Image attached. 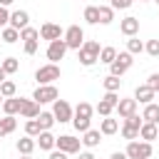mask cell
<instances>
[{
    "instance_id": "1",
    "label": "cell",
    "mask_w": 159,
    "mask_h": 159,
    "mask_svg": "<svg viewBox=\"0 0 159 159\" xmlns=\"http://www.w3.org/2000/svg\"><path fill=\"white\" fill-rule=\"evenodd\" d=\"M99 52H102V47H99L97 40H84V45L77 50V57H80V62H82L84 67H92V65L99 60Z\"/></svg>"
},
{
    "instance_id": "2",
    "label": "cell",
    "mask_w": 159,
    "mask_h": 159,
    "mask_svg": "<svg viewBox=\"0 0 159 159\" xmlns=\"http://www.w3.org/2000/svg\"><path fill=\"white\" fill-rule=\"evenodd\" d=\"M127 157L129 159H149L152 157V142H144V139H134V142H129L127 144Z\"/></svg>"
},
{
    "instance_id": "3",
    "label": "cell",
    "mask_w": 159,
    "mask_h": 159,
    "mask_svg": "<svg viewBox=\"0 0 159 159\" xmlns=\"http://www.w3.org/2000/svg\"><path fill=\"white\" fill-rule=\"evenodd\" d=\"M60 65L57 62H50V65H42V67H37V72H35V80L40 82V84H52L55 80H60Z\"/></svg>"
},
{
    "instance_id": "4",
    "label": "cell",
    "mask_w": 159,
    "mask_h": 159,
    "mask_svg": "<svg viewBox=\"0 0 159 159\" xmlns=\"http://www.w3.org/2000/svg\"><path fill=\"white\" fill-rule=\"evenodd\" d=\"M52 114H55V119H57L60 124H65V122H72L75 109H72V104H70L67 99H55V102H52Z\"/></svg>"
},
{
    "instance_id": "5",
    "label": "cell",
    "mask_w": 159,
    "mask_h": 159,
    "mask_svg": "<svg viewBox=\"0 0 159 159\" xmlns=\"http://www.w3.org/2000/svg\"><path fill=\"white\" fill-rule=\"evenodd\" d=\"M65 42H67L70 50H80V47L84 45V30H82L80 25H70V27L65 30Z\"/></svg>"
},
{
    "instance_id": "6",
    "label": "cell",
    "mask_w": 159,
    "mask_h": 159,
    "mask_svg": "<svg viewBox=\"0 0 159 159\" xmlns=\"http://www.w3.org/2000/svg\"><path fill=\"white\" fill-rule=\"evenodd\" d=\"M132 62H134V55H132V52H119V55H117V60L109 65V75L122 77V75L132 67Z\"/></svg>"
},
{
    "instance_id": "7",
    "label": "cell",
    "mask_w": 159,
    "mask_h": 159,
    "mask_svg": "<svg viewBox=\"0 0 159 159\" xmlns=\"http://www.w3.org/2000/svg\"><path fill=\"white\" fill-rule=\"evenodd\" d=\"M117 104H119V97H117V92H107V94L99 99V104L94 107V112H99L102 117H109V114L117 109Z\"/></svg>"
},
{
    "instance_id": "8",
    "label": "cell",
    "mask_w": 159,
    "mask_h": 159,
    "mask_svg": "<svg viewBox=\"0 0 159 159\" xmlns=\"http://www.w3.org/2000/svg\"><path fill=\"white\" fill-rule=\"evenodd\" d=\"M60 94H57V87L55 84H37V89H35V94H32V99H37L40 104H47V102H55Z\"/></svg>"
},
{
    "instance_id": "9",
    "label": "cell",
    "mask_w": 159,
    "mask_h": 159,
    "mask_svg": "<svg viewBox=\"0 0 159 159\" xmlns=\"http://www.w3.org/2000/svg\"><path fill=\"white\" fill-rule=\"evenodd\" d=\"M70 47H67V42H65V37H60V40H52L50 45H47V60L50 62H60L62 57H65V52H67Z\"/></svg>"
},
{
    "instance_id": "10",
    "label": "cell",
    "mask_w": 159,
    "mask_h": 159,
    "mask_svg": "<svg viewBox=\"0 0 159 159\" xmlns=\"http://www.w3.org/2000/svg\"><path fill=\"white\" fill-rule=\"evenodd\" d=\"M55 147L62 149V152H67V154H80L82 139H75L72 134H62V137H57V144H55Z\"/></svg>"
},
{
    "instance_id": "11",
    "label": "cell",
    "mask_w": 159,
    "mask_h": 159,
    "mask_svg": "<svg viewBox=\"0 0 159 159\" xmlns=\"http://www.w3.org/2000/svg\"><path fill=\"white\" fill-rule=\"evenodd\" d=\"M40 37H42V40H47V42H52V40L65 37V32H62V27H60V25H55V22H45V25L40 27Z\"/></svg>"
},
{
    "instance_id": "12",
    "label": "cell",
    "mask_w": 159,
    "mask_h": 159,
    "mask_svg": "<svg viewBox=\"0 0 159 159\" xmlns=\"http://www.w3.org/2000/svg\"><path fill=\"white\" fill-rule=\"evenodd\" d=\"M117 112H119V117L122 119H127V117H132V114H137V99L134 97H119V104H117Z\"/></svg>"
},
{
    "instance_id": "13",
    "label": "cell",
    "mask_w": 159,
    "mask_h": 159,
    "mask_svg": "<svg viewBox=\"0 0 159 159\" xmlns=\"http://www.w3.org/2000/svg\"><path fill=\"white\" fill-rule=\"evenodd\" d=\"M35 142H37V147H40V149L52 152V149H55V144H57V137H55V134H50V129H42V132L35 137Z\"/></svg>"
},
{
    "instance_id": "14",
    "label": "cell",
    "mask_w": 159,
    "mask_h": 159,
    "mask_svg": "<svg viewBox=\"0 0 159 159\" xmlns=\"http://www.w3.org/2000/svg\"><path fill=\"white\" fill-rule=\"evenodd\" d=\"M119 32L122 35H127V37H134L137 32H139V17H124L122 22H119Z\"/></svg>"
},
{
    "instance_id": "15",
    "label": "cell",
    "mask_w": 159,
    "mask_h": 159,
    "mask_svg": "<svg viewBox=\"0 0 159 159\" xmlns=\"http://www.w3.org/2000/svg\"><path fill=\"white\" fill-rule=\"evenodd\" d=\"M20 114H22L25 119H35V117H40V102H37V99H22Z\"/></svg>"
},
{
    "instance_id": "16",
    "label": "cell",
    "mask_w": 159,
    "mask_h": 159,
    "mask_svg": "<svg viewBox=\"0 0 159 159\" xmlns=\"http://www.w3.org/2000/svg\"><path fill=\"white\" fill-rule=\"evenodd\" d=\"M27 25H30V15H27L25 10H15V12H10V27L22 30V27H27Z\"/></svg>"
},
{
    "instance_id": "17",
    "label": "cell",
    "mask_w": 159,
    "mask_h": 159,
    "mask_svg": "<svg viewBox=\"0 0 159 159\" xmlns=\"http://www.w3.org/2000/svg\"><path fill=\"white\" fill-rule=\"evenodd\" d=\"M99 142H102V132H99V129H87V132L82 134V147H87V149L99 147Z\"/></svg>"
},
{
    "instance_id": "18",
    "label": "cell",
    "mask_w": 159,
    "mask_h": 159,
    "mask_svg": "<svg viewBox=\"0 0 159 159\" xmlns=\"http://www.w3.org/2000/svg\"><path fill=\"white\" fill-rule=\"evenodd\" d=\"M154 94H157V92H154L149 84H139V87L134 89V99L142 102V104H149V102L154 99Z\"/></svg>"
},
{
    "instance_id": "19",
    "label": "cell",
    "mask_w": 159,
    "mask_h": 159,
    "mask_svg": "<svg viewBox=\"0 0 159 159\" xmlns=\"http://www.w3.org/2000/svg\"><path fill=\"white\" fill-rule=\"evenodd\" d=\"M139 137H142L144 142L157 139V137H159V124H154V122H144V124L139 127Z\"/></svg>"
},
{
    "instance_id": "20",
    "label": "cell",
    "mask_w": 159,
    "mask_h": 159,
    "mask_svg": "<svg viewBox=\"0 0 159 159\" xmlns=\"http://www.w3.org/2000/svg\"><path fill=\"white\" fill-rule=\"evenodd\" d=\"M15 127H17L15 114H5V117L0 119V139H2V137H7V134H12V132H15Z\"/></svg>"
},
{
    "instance_id": "21",
    "label": "cell",
    "mask_w": 159,
    "mask_h": 159,
    "mask_svg": "<svg viewBox=\"0 0 159 159\" xmlns=\"http://www.w3.org/2000/svg\"><path fill=\"white\" fill-rule=\"evenodd\" d=\"M20 107H22V97H5V102H2L5 114H20Z\"/></svg>"
},
{
    "instance_id": "22",
    "label": "cell",
    "mask_w": 159,
    "mask_h": 159,
    "mask_svg": "<svg viewBox=\"0 0 159 159\" xmlns=\"http://www.w3.org/2000/svg\"><path fill=\"white\" fill-rule=\"evenodd\" d=\"M142 119H144V122H154V124H159V104H154V102L144 104Z\"/></svg>"
},
{
    "instance_id": "23",
    "label": "cell",
    "mask_w": 159,
    "mask_h": 159,
    "mask_svg": "<svg viewBox=\"0 0 159 159\" xmlns=\"http://www.w3.org/2000/svg\"><path fill=\"white\" fill-rule=\"evenodd\" d=\"M99 132H102V134H107V137H109V134H117V132H119V122H117V119H112V114H109V117H104V119H102Z\"/></svg>"
},
{
    "instance_id": "24",
    "label": "cell",
    "mask_w": 159,
    "mask_h": 159,
    "mask_svg": "<svg viewBox=\"0 0 159 159\" xmlns=\"http://www.w3.org/2000/svg\"><path fill=\"white\" fill-rule=\"evenodd\" d=\"M35 147H37L35 137H27V134H25L22 139H17V152H20V154H32Z\"/></svg>"
},
{
    "instance_id": "25",
    "label": "cell",
    "mask_w": 159,
    "mask_h": 159,
    "mask_svg": "<svg viewBox=\"0 0 159 159\" xmlns=\"http://www.w3.org/2000/svg\"><path fill=\"white\" fill-rule=\"evenodd\" d=\"M0 37H2V42H7V45H12V42H17L20 40V30H15V27H2L0 30Z\"/></svg>"
},
{
    "instance_id": "26",
    "label": "cell",
    "mask_w": 159,
    "mask_h": 159,
    "mask_svg": "<svg viewBox=\"0 0 159 159\" xmlns=\"http://www.w3.org/2000/svg\"><path fill=\"white\" fill-rule=\"evenodd\" d=\"M112 20H114V7L112 5H99V22L109 25Z\"/></svg>"
},
{
    "instance_id": "27",
    "label": "cell",
    "mask_w": 159,
    "mask_h": 159,
    "mask_svg": "<svg viewBox=\"0 0 159 159\" xmlns=\"http://www.w3.org/2000/svg\"><path fill=\"white\" fill-rule=\"evenodd\" d=\"M92 114H94V107H92L89 102H80V104L75 107V117H87V119H92Z\"/></svg>"
},
{
    "instance_id": "28",
    "label": "cell",
    "mask_w": 159,
    "mask_h": 159,
    "mask_svg": "<svg viewBox=\"0 0 159 159\" xmlns=\"http://www.w3.org/2000/svg\"><path fill=\"white\" fill-rule=\"evenodd\" d=\"M84 20H87L89 25H97V22H99V7H97V5H87V7H84Z\"/></svg>"
},
{
    "instance_id": "29",
    "label": "cell",
    "mask_w": 159,
    "mask_h": 159,
    "mask_svg": "<svg viewBox=\"0 0 159 159\" xmlns=\"http://www.w3.org/2000/svg\"><path fill=\"white\" fill-rule=\"evenodd\" d=\"M102 84H104V89H107V92H117V89H119V84H122V80H119L117 75H107V77L102 80Z\"/></svg>"
},
{
    "instance_id": "30",
    "label": "cell",
    "mask_w": 159,
    "mask_h": 159,
    "mask_svg": "<svg viewBox=\"0 0 159 159\" xmlns=\"http://www.w3.org/2000/svg\"><path fill=\"white\" fill-rule=\"evenodd\" d=\"M122 137L127 139V142H134V139H139V127H132V124H122Z\"/></svg>"
},
{
    "instance_id": "31",
    "label": "cell",
    "mask_w": 159,
    "mask_h": 159,
    "mask_svg": "<svg viewBox=\"0 0 159 159\" xmlns=\"http://www.w3.org/2000/svg\"><path fill=\"white\" fill-rule=\"evenodd\" d=\"M114 60H117V50H114V47H102V52H99V62L112 65Z\"/></svg>"
},
{
    "instance_id": "32",
    "label": "cell",
    "mask_w": 159,
    "mask_h": 159,
    "mask_svg": "<svg viewBox=\"0 0 159 159\" xmlns=\"http://www.w3.org/2000/svg\"><path fill=\"white\" fill-rule=\"evenodd\" d=\"M0 65H2V70H5L7 75H15V72L20 70V62H17V57H5Z\"/></svg>"
},
{
    "instance_id": "33",
    "label": "cell",
    "mask_w": 159,
    "mask_h": 159,
    "mask_svg": "<svg viewBox=\"0 0 159 159\" xmlns=\"http://www.w3.org/2000/svg\"><path fill=\"white\" fill-rule=\"evenodd\" d=\"M40 132H42V127H40L37 117H35V119H27V122H25V134H27V137H37Z\"/></svg>"
},
{
    "instance_id": "34",
    "label": "cell",
    "mask_w": 159,
    "mask_h": 159,
    "mask_svg": "<svg viewBox=\"0 0 159 159\" xmlns=\"http://www.w3.org/2000/svg\"><path fill=\"white\" fill-rule=\"evenodd\" d=\"M20 40H22V42H27V40H40V30H35V27L27 25V27L20 30Z\"/></svg>"
},
{
    "instance_id": "35",
    "label": "cell",
    "mask_w": 159,
    "mask_h": 159,
    "mask_svg": "<svg viewBox=\"0 0 159 159\" xmlns=\"http://www.w3.org/2000/svg\"><path fill=\"white\" fill-rule=\"evenodd\" d=\"M127 52H132V55L144 52V42H142V40H137V37H129V40H127Z\"/></svg>"
},
{
    "instance_id": "36",
    "label": "cell",
    "mask_w": 159,
    "mask_h": 159,
    "mask_svg": "<svg viewBox=\"0 0 159 159\" xmlns=\"http://www.w3.org/2000/svg\"><path fill=\"white\" fill-rule=\"evenodd\" d=\"M15 92H17V87H15V82H12V80L0 82V94H2V97H15Z\"/></svg>"
},
{
    "instance_id": "37",
    "label": "cell",
    "mask_w": 159,
    "mask_h": 159,
    "mask_svg": "<svg viewBox=\"0 0 159 159\" xmlns=\"http://www.w3.org/2000/svg\"><path fill=\"white\" fill-rule=\"evenodd\" d=\"M37 122H40V127H42V129H50V127H52L57 119H55V114H52V112H40Z\"/></svg>"
},
{
    "instance_id": "38",
    "label": "cell",
    "mask_w": 159,
    "mask_h": 159,
    "mask_svg": "<svg viewBox=\"0 0 159 159\" xmlns=\"http://www.w3.org/2000/svg\"><path fill=\"white\" fill-rule=\"evenodd\" d=\"M89 122H92V119H87V117H72L75 129H77V132H82V134H84L87 129H92V127H89Z\"/></svg>"
},
{
    "instance_id": "39",
    "label": "cell",
    "mask_w": 159,
    "mask_h": 159,
    "mask_svg": "<svg viewBox=\"0 0 159 159\" xmlns=\"http://www.w3.org/2000/svg\"><path fill=\"white\" fill-rule=\"evenodd\" d=\"M144 52L152 55V57H159V40H149V42L144 45Z\"/></svg>"
},
{
    "instance_id": "40",
    "label": "cell",
    "mask_w": 159,
    "mask_h": 159,
    "mask_svg": "<svg viewBox=\"0 0 159 159\" xmlns=\"http://www.w3.org/2000/svg\"><path fill=\"white\" fill-rule=\"evenodd\" d=\"M132 2H134V0H109V5H112L114 10H127V7H132Z\"/></svg>"
},
{
    "instance_id": "41",
    "label": "cell",
    "mask_w": 159,
    "mask_h": 159,
    "mask_svg": "<svg viewBox=\"0 0 159 159\" xmlns=\"http://www.w3.org/2000/svg\"><path fill=\"white\" fill-rule=\"evenodd\" d=\"M147 84H149L154 92H159V72H152V75L147 77Z\"/></svg>"
},
{
    "instance_id": "42",
    "label": "cell",
    "mask_w": 159,
    "mask_h": 159,
    "mask_svg": "<svg viewBox=\"0 0 159 159\" xmlns=\"http://www.w3.org/2000/svg\"><path fill=\"white\" fill-rule=\"evenodd\" d=\"M10 25V12H7V7H2L0 5V30L2 27H7Z\"/></svg>"
},
{
    "instance_id": "43",
    "label": "cell",
    "mask_w": 159,
    "mask_h": 159,
    "mask_svg": "<svg viewBox=\"0 0 159 159\" xmlns=\"http://www.w3.org/2000/svg\"><path fill=\"white\" fill-rule=\"evenodd\" d=\"M37 52V40H27L25 42V55H35Z\"/></svg>"
},
{
    "instance_id": "44",
    "label": "cell",
    "mask_w": 159,
    "mask_h": 159,
    "mask_svg": "<svg viewBox=\"0 0 159 159\" xmlns=\"http://www.w3.org/2000/svg\"><path fill=\"white\" fill-rule=\"evenodd\" d=\"M67 157H70V154H67V152H62V149H57V147L50 152V159H67Z\"/></svg>"
},
{
    "instance_id": "45",
    "label": "cell",
    "mask_w": 159,
    "mask_h": 159,
    "mask_svg": "<svg viewBox=\"0 0 159 159\" xmlns=\"http://www.w3.org/2000/svg\"><path fill=\"white\" fill-rule=\"evenodd\" d=\"M109 159H129V157H127V152H112Z\"/></svg>"
},
{
    "instance_id": "46",
    "label": "cell",
    "mask_w": 159,
    "mask_h": 159,
    "mask_svg": "<svg viewBox=\"0 0 159 159\" xmlns=\"http://www.w3.org/2000/svg\"><path fill=\"white\" fill-rule=\"evenodd\" d=\"M77 159H94V154H92V152H80Z\"/></svg>"
},
{
    "instance_id": "47",
    "label": "cell",
    "mask_w": 159,
    "mask_h": 159,
    "mask_svg": "<svg viewBox=\"0 0 159 159\" xmlns=\"http://www.w3.org/2000/svg\"><path fill=\"white\" fill-rule=\"evenodd\" d=\"M5 80H7V72H5V70H2V65H0V82H5Z\"/></svg>"
},
{
    "instance_id": "48",
    "label": "cell",
    "mask_w": 159,
    "mask_h": 159,
    "mask_svg": "<svg viewBox=\"0 0 159 159\" xmlns=\"http://www.w3.org/2000/svg\"><path fill=\"white\" fill-rule=\"evenodd\" d=\"M12 2H15V0H0V5H2V7H7V5H12Z\"/></svg>"
},
{
    "instance_id": "49",
    "label": "cell",
    "mask_w": 159,
    "mask_h": 159,
    "mask_svg": "<svg viewBox=\"0 0 159 159\" xmlns=\"http://www.w3.org/2000/svg\"><path fill=\"white\" fill-rule=\"evenodd\" d=\"M20 159H32V157L30 154H20Z\"/></svg>"
},
{
    "instance_id": "50",
    "label": "cell",
    "mask_w": 159,
    "mask_h": 159,
    "mask_svg": "<svg viewBox=\"0 0 159 159\" xmlns=\"http://www.w3.org/2000/svg\"><path fill=\"white\" fill-rule=\"evenodd\" d=\"M2 102H5V97H2V94H0V107H2Z\"/></svg>"
},
{
    "instance_id": "51",
    "label": "cell",
    "mask_w": 159,
    "mask_h": 159,
    "mask_svg": "<svg viewBox=\"0 0 159 159\" xmlns=\"http://www.w3.org/2000/svg\"><path fill=\"white\" fill-rule=\"evenodd\" d=\"M154 2H157V5H159V0H154Z\"/></svg>"
},
{
    "instance_id": "52",
    "label": "cell",
    "mask_w": 159,
    "mask_h": 159,
    "mask_svg": "<svg viewBox=\"0 0 159 159\" xmlns=\"http://www.w3.org/2000/svg\"><path fill=\"white\" fill-rule=\"evenodd\" d=\"M139 2H147V0H139Z\"/></svg>"
},
{
    "instance_id": "53",
    "label": "cell",
    "mask_w": 159,
    "mask_h": 159,
    "mask_svg": "<svg viewBox=\"0 0 159 159\" xmlns=\"http://www.w3.org/2000/svg\"><path fill=\"white\" fill-rule=\"evenodd\" d=\"M0 40H2V37H0Z\"/></svg>"
}]
</instances>
